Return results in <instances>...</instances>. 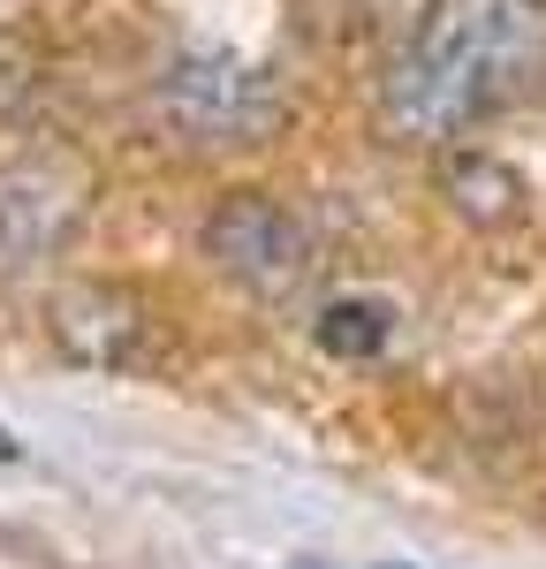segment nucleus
Returning <instances> with one entry per match:
<instances>
[{
  "label": "nucleus",
  "mask_w": 546,
  "mask_h": 569,
  "mask_svg": "<svg viewBox=\"0 0 546 569\" xmlns=\"http://www.w3.org/2000/svg\"><path fill=\"white\" fill-rule=\"evenodd\" d=\"M0 463H23V448L8 440V426H0Z\"/></svg>",
  "instance_id": "obj_8"
},
{
  "label": "nucleus",
  "mask_w": 546,
  "mask_h": 569,
  "mask_svg": "<svg viewBox=\"0 0 546 569\" xmlns=\"http://www.w3.org/2000/svg\"><path fill=\"white\" fill-rule=\"evenodd\" d=\"M205 259L221 266L235 289H251V297H289L304 273H312V228L289 213L281 198L266 190H235L221 198L213 213H205Z\"/></svg>",
  "instance_id": "obj_3"
},
{
  "label": "nucleus",
  "mask_w": 546,
  "mask_h": 569,
  "mask_svg": "<svg viewBox=\"0 0 546 569\" xmlns=\"http://www.w3.org/2000/svg\"><path fill=\"white\" fill-rule=\"evenodd\" d=\"M387 335H395V319L380 297H334V305L312 319V342L326 357H342V365H364V357L387 350Z\"/></svg>",
  "instance_id": "obj_7"
},
{
  "label": "nucleus",
  "mask_w": 546,
  "mask_h": 569,
  "mask_svg": "<svg viewBox=\"0 0 546 569\" xmlns=\"http://www.w3.org/2000/svg\"><path fill=\"white\" fill-rule=\"evenodd\" d=\"M77 182L61 176L53 160H31V168H8L0 176V273H23L31 259H46L69 220H77Z\"/></svg>",
  "instance_id": "obj_5"
},
{
  "label": "nucleus",
  "mask_w": 546,
  "mask_h": 569,
  "mask_svg": "<svg viewBox=\"0 0 546 569\" xmlns=\"http://www.w3.org/2000/svg\"><path fill=\"white\" fill-rule=\"evenodd\" d=\"M380 569H395V562H380Z\"/></svg>",
  "instance_id": "obj_9"
},
{
  "label": "nucleus",
  "mask_w": 546,
  "mask_h": 569,
  "mask_svg": "<svg viewBox=\"0 0 546 569\" xmlns=\"http://www.w3.org/2000/svg\"><path fill=\"white\" fill-rule=\"evenodd\" d=\"M546 84V0H433L395 46L380 114L410 144L478 130Z\"/></svg>",
  "instance_id": "obj_1"
},
{
  "label": "nucleus",
  "mask_w": 546,
  "mask_h": 569,
  "mask_svg": "<svg viewBox=\"0 0 546 569\" xmlns=\"http://www.w3.org/2000/svg\"><path fill=\"white\" fill-rule=\"evenodd\" d=\"M46 327H53V342L77 357V365H99V372L136 365L144 357V335H152L144 305H136L122 281H69L46 305Z\"/></svg>",
  "instance_id": "obj_4"
},
{
  "label": "nucleus",
  "mask_w": 546,
  "mask_h": 569,
  "mask_svg": "<svg viewBox=\"0 0 546 569\" xmlns=\"http://www.w3.org/2000/svg\"><path fill=\"white\" fill-rule=\"evenodd\" d=\"M152 114L190 152H243L289 122V99L259 61H243L228 46H182L152 77Z\"/></svg>",
  "instance_id": "obj_2"
},
{
  "label": "nucleus",
  "mask_w": 546,
  "mask_h": 569,
  "mask_svg": "<svg viewBox=\"0 0 546 569\" xmlns=\"http://www.w3.org/2000/svg\"><path fill=\"white\" fill-rule=\"evenodd\" d=\"M441 182H448L455 213L478 220V228H494V220H516V213H524V182L508 176L494 152H455L448 168H441Z\"/></svg>",
  "instance_id": "obj_6"
}]
</instances>
